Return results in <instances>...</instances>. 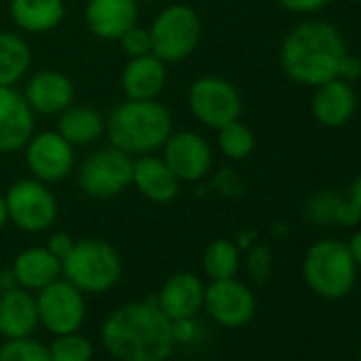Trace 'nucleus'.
I'll use <instances>...</instances> for the list:
<instances>
[{
  "label": "nucleus",
  "mask_w": 361,
  "mask_h": 361,
  "mask_svg": "<svg viewBox=\"0 0 361 361\" xmlns=\"http://www.w3.org/2000/svg\"><path fill=\"white\" fill-rule=\"evenodd\" d=\"M39 327L37 298L32 291L16 287L9 291H0V336L26 338L32 336Z\"/></svg>",
  "instance_id": "20"
},
{
  "label": "nucleus",
  "mask_w": 361,
  "mask_h": 361,
  "mask_svg": "<svg viewBox=\"0 0 361 361\" xmlns=\"http://www.w3.org/2000/svg\"><path fill=\"white\" fill-rule=\"evenodd\" d=\"M355 106V90L348 85V81H342L338 77L317 85V92L312 96V115L325 128L344 126L353 117Z\"/></svg>",
  "instance_id": "21"
},
{
  "label": "nucleus",
  "mask_w": 361,
  "mask_h": 361,
  "mask_svg": "<svg viewBox=\"0 0 361 361\" xmlns=\"http://www.w3.org/2000/svg\"><path fill=\"white\" fill-rule=\"evenodd\" d=\"M0 361H51V355L47 344L26 336L9 338L0 344Z\"/></svg>",
  "instance_id": "30"
},
{
  "label": "nucleus",
  "mask_w": 361,
  "mask_h": 361,
  "mask_svg": "<svg viewBox=\"0 0 361 361\" xmlns=\"http://www.w3.org/2000/svg\"><path fill=\"white\" fill-rule=\"evenodd\" d=\"M308 217L312 221H319V224L338 221L342 226H355L361 219L350 200L342 202L338 196H331L327 192L317 194V196L310 198V202H308Z\"/></svg>",
  "instance_id": "27"
},
{
  "label": "nucleus",
  "mask_w": 361,
  "mask_h": 361,
  "mask_svg": "<svg viewBox=\"0 0 361 361\" xmlns=\"http://www.w3.org/2000/svg\"><path fill=\"white\" fill-rule=\"evenodd\" d=\"M35 111L16 87H0V153H16L26 147L35 130Z\"/></svg>",
  "instance_id": "14"
},
{
  "label": "nucleus",
  "mask_w": 361,
  "mask_h": 361,
  "mask_svg": "<svg viewBox=\"0 0 361 361\" xmlns=\"http://www.w3.org/2000/svg\"><path fill=\"white\" fill-rule=\"evenodd\" d=\"M340 30L327 22H304L295 26L281 45V66L298 83L321 85L336 79L338 64L346 54Z\"/></svg>",
  "instance_id": "2"
},
{
  "label": "nucleus",
  "mask_w": 361,
  "mask_h": 361,
  "mask_svg": "<svg viewBox=\"0 0 361 361\" xmlns=\"http://www.w3.org/2000/svg\"><path fill=\"white\" fill-rule=\"evenodd\" d=\"M51 361H92L94 359V344L87 336L79 331L54 336L49 344Z\"/></svg>",
  "instance_id": "29"
},
{
  "label": "nucleus",
  "mask_w": 361,
  "mask_h": 361,
  "mask_svg": "<svg viewBox=\"0 0 361 361\" xmlns=\"http://www.w3.org/2000/svg\"><path fill=\"white\" fill-rule=\"evenodd\" d=\"M132 155L113 145H106L92 151L81 161L77 170V185L90 198H115L132 185Z\"/></svg>",
  "instance_id": "7"
},
{
  "label": "nucleus",
  "mask_w": 361,
  "mask_h": 361,
  "mask_svg": "<svg viewBox=\"0 0 361 361\" xmlns=\"http://www.w3.org/2000/svg\"><path fill=\"white\" fill-rule=\"evenodd\" d=\"M123 49V54L128 58H140V56H149L153 54V41H151V32L149 28L142 26H132L128 32H123V37L117 41Z\"/></svg>",
  "instance_id": "31"
},
{
  "label": "nucleus",
  "mask_w": 361,
  "mask_h": 361,
  "mask_svg": "<svg viewBox=\"0 0 361 361\" xmlns=\"http://www.w3.org/2000/svg\"><path fill=\"white\" fill-rule=\"evenodd\" d=\"M20 287L18 281H16V274L11 268H5V270H0V291H9V289H16Z\"/></svg>",
  "instance_id": "37"
},
{
  "label": "nucleus",
  "mask_w": 361,
  "mask_h": 361,
  "mask_svg": "<svg viewBox=\"0 0 361 361\" xmlns=\"http://www.w3.org/2000/svg\"><path fill=\"white\" fill-rule=\"evenodd\" d=\"M73 245H75V238H73L71 234H66V232H54V234L47 238V245H45V247L62 262V259L71 253Z\"/></svg>",
  "instance_id": "34"
},
{
  "label": "nucleus",
  "mask_w": 361,
  "mask_h": 361,
  "mask_svg": "<svg viewBox=\"0 0 361 361\" xmlns=\"http://www.w3.org/2000/svg\"><path fill=\"white\" fill-rule=\"evenodd\" d=\"M9 221L28 234L47 232L58 219V198L43 180L28 176L20 178L5 192Z\"/></svg>",
  "instance_id": "8"
},
{
  "label": "nucleus",
  "mask_w": 361,
  "mask_h": 361,
  "mask_svg": "<svg viewBox=\"0 0 361 361\" xmlns=\"http://www.w3.org/2000/svg\"><path fill=\"white\" fill-rule=\"evenodd\" d=\"M24 159L30 176L56 185L75 170V147L58 130H43L35 132L26 142Z\"/></svg>",
  "instance_id": "11"
},
{
  "label": "nucleus",
  "mask_w": 361,
  "mask_h": 361,
  "mask_svg": "<svg viewBox=\"0 0 361 361\" xmlns=\"http://www.w3.org/2000/svg\"><path fill=\"white\" fill-rule=\"evenodd\" d=\"M106 119L100 111L87 104H71L58 115V132L73 147L96 145L104 136Z\"/></svg>",
  "instance_id": "24"
},
{
  "label": "nucleus",
  "mask_w": 361,
  "mask_h": 361,
  "mask_svg": "<svg viewBox=\"0 0 361 361\" xmlns=\"http://www.w3.org/2000/svg\"><path fill=\"white\" fill-rule=\"evenodd\" d=\"M37 310H39V325H43L49 334H71L79 331L85 314V293L68 283L64 276L49 283L41 291H37Z\"/></svg>",
  "instance_id": "10"
},
{
  "label": "nucleus",
  "mask_w": 361,
  "mask_h": 361,
  "mask_svg": "<svg viewBox=\"0 0 361 361\" xmlns=\"http://www.w3.org/2000/svg\"><path fill=\"white\" fill-rule=\"evenodd\" d=\"M202 270L211 281L234 279L240 270V247L228 238H215L204 249Z\"/></svg>",
  "instance_id": "26"
},
{
  "label": "nucleus",
  "mask_w": 361,
  "mask_h": 361,
  "mask_svg": "<svg viewBox=\"0 0 361 361\" xmlns=\"http://www.w3.org/2000/svg\"><path fill=\"white\" fill-rule=\"evenodd\" d=\"M161 159L170 166L180 183H198L213 168L211 142L192 130H178L161 145Z\"/></svg>",
  "instance_id": "13"
},
{
  "label": "nucleus",
  "mask_w": 361,
  "mask_h": 361,
  "mask_svg": "<svg viewBox=\"0 0 361 361\" xmlns=\"http://www.w3.org/2000/svg\"><path fill=\"white\" fill-rule=\"evenodd\" d=\"M9 224V215H7V202H5V194H0V230Z\"/></svg>",
  "instance_id": "40"
},
{
  "label": "nucleus",
  "mask_w": 361,
  "mask_h": 361,
  "mask_svg": "<svg viewBox=\"0 0 361 361\" xmlns=\"http://www.w3.org/2000/svg\"><path fill=\"white\" fill-rule=\"evenodd\" d=\"M338 79L342 81H355L361 77V60L357 56H350L348 51L342 56L340 64H338Z\"/></svg>",
  "instance_id": "35"
},
{
  "label": "nucleus",
  "mask_w": 361,
  "mask_h": 361,
  "mask_svg": "<svg viewBox=\"0 0 361 361\" xmlns=\"http://www.w3.org/2000/svg\"><path fill=\"white\" fill-rule=\"evenodd\" d=\"M155 54L128 58L121 71V90L128 100H157L166 87L168 71Z\"/></svg>",
  "instance_id": "19"
},
{
  "label": "nucleus",
  "mask_w": 361,
  "mask_h": 361,
  "mask_svg": "<svg viewBox=\"0 0 361 361\" xmlns=\"http://www.w3.org/2000/svg\"><path fill=\"white\" fill-rule=\"evenodd\" d=\"M279 3L291 13H314L323 9L329 0H279Z\"/></svg>",
  "instance_id": "36"
},
{
  "label": "nucleus",
  "mask_w": 361,
  "mask_h": 361,
  "mask_svg": "<svg viewBox=\"0 0 361 361\" xmlns=\"http://www.w3.org/2000/svg\"><path fill=\"white\" fill-rule=\"evenodd\" d=\"M348 249H350V255H353L357 268H361V230L353 234V238L348 243Z\"/></svg>",
  "instance_id": "38"
},
{
  "label": "nucleus",
  "mask_w": 361,
  "mask_h": 361,
  "mask_svg": "<svg viewBox=\"0 0 361 361\" xmlns=\"http://www.w3.org/2000/svg\"><path fill=\"white\" fill-rule=\"evenodd\" d=\"M123 272L117 249L102 238L75 240L71 253L62 259V276L83 293L111 291Z\"/></svg>",
  "instance_id": "4"
},
{
  "label": "nucleus",
  "mask_w": 361,
  "mask_h": 361,
  "mask_svg": "<svg viewBox=\"0 0 361 361\" xmlns=\"http://www.w3.org/2000/svg\"><path fill=\"white\" fill-rule=\"evenodd\" d=\"M136 3L140 5V3H155V0H136Z\"/></svg>",
  "instance_id": "41"
},
{
  "label": "nucleus",
  "mask_w": 361,
  "mask_h": 361,
  "mask_svg": "<svg viewBox=\"0 0 361 361\" xmlns=\"http://www.w3.org/2000/svg\"><path fill=\"white\" fill-rule=\"evenodd\" d=\"M174 132L172 113L159 100H123L106 117L109 145L132 157L155 153Z\"/></svg>",
  "instance_id": "3"
},
{
  "label": "nucleus",
  "mask_w": 361,
  "mask_h": 361,
  "mask_svg": "<svg viewBox=\"0 0 361 361\" xmlns=\"http://www.w3.org/2000/svg\"><path fill=\"white\" fill-rule=\"evenodd\" d=\"M188 109L196 121L211 130H219L243 115V98L234 83L224 77H198L188 90Z\"/></svg>",
  "instance_id": "9"
},
{
  "label": "nucleus",
  "mask_w": 361,
  "mask_h": 361,
  "mask_svg": "<svg viewBox=\"0 0 361 361\" xmlns=\"http://www.w3.org/2000/svg\"><path fill=\"white\" fill-rule=\"evenodd\" d=\"M217 147L228 159L240 161L253 153L255 136H253L249 126H245L240 119H236V121L217 130Z\"/></svg>",
  "instance_id": "28"
},
{
  "label": "nucleus",
  "mask_w": 361,
  "mask_h": 361,
  "mask_svg": "<svg viewBox=\"0 0 361 361\" xmlns=\"http://www.w3.org/2000/svg\"><path fill=\"white\" fill-rule=\"evenodd\" d=\"M302 274L310 291L325 300H340L355 287L357 264L350 249L342 240H319L314 243L302 264Z\"/></svg>",
  "instance_id": "5"
},
{
  "label": "nucleus",
  "mask_w": 361,
  "mask_h": 361,
  "mask_svg": "<svg viewBox=\"0 0 361 361\" xmlns=\"http://www.w3.org/2000/svg\"><path fill=\"white\" fill-rule=\"evenodd\" d=\"M132 185L142 198L153 204H168L180 194V180L161 159V155H138L134 157L132 168Z\"/></svg>",
  "instance_id": "18"
},
{
  "label": "nucleus",
  "mask_w": 361,
  "mask_h": 361,
  "mask_svg": "<svg viewBox=\"0 0 361 361\" xmlns=\"http://www.w3.org/2000/svg\"><path fill=\"white\" fill-rule=\"evenodd\" d=\"M104 350L117 361H168L176 342L172 321L155 298L117 306L100 327Z\"/></svg>",
  "instance_id": "1"
},
{
  "label": "nucleus",
  "mask_w": 361,
  "mask_h": 361,
  "mask_svg": "<svg viewBox=\"0 0 361 361\" xmlns=\"http://www.w3.org/2000/svg\"><path fill=\"white\" fill-rule=\"evenodd\" d=\"M209 317L228 329L245 327L257 312V300L249 285L234 279L211 281L204 289V306Z\"/></svg>",
  "instance_id": "12"
},
{
  "label": "nucleus",
  "mask_w": 361,
  "mask_h": 361,
  "mask_svg": "<svg viewBox=\"0 0 361 361\" xmlns=\"http://www.w3.org/2000/svg\"><path fill=\"white\" fill-rule=\"evenodd\" d=\"M22 94L28 106L35 111V115H47V117L60 115L64 109H68L75 102V85L71 77L54 68L37 71L28 79Z\"/></svg>",
  "instance_id": "15"
},
{
  "label": "nucleus",
  "mask_w": 361,
  "mask_h": 361,
  "mask_svg": "<svg viewBox=\"0 0 361 361\" xmlns=\"http://www.w3.org/2000/svg\"><path fill=\"white\" fill-rule=\"evenodd\" d=\"M153 54L166 62L176 64L188 60L200 45L202 22L196 9L183 3L164 7L149 26Z\"/></svg>",
  "instance_id": "6"
},
{
  "label": "nucleus",
  "mask_w": 361,
  "mask_h": 361,
  "mask_svg": "<svg viewBox=\"0 0 361 361\" xmlns=\"http://www.w3.org/2000/svg\"><path fill=\"white\" fill-rule=\"evenodd\" d=\"M353 3H361V0H353Z\"/></svg>",
  "instance_id": "43"
},
{
  "label": "nucleus",
  "mask_w": 361,
  "mask_h": 361,
  "mask_svg": "<svg viewBox=\"0 0 361 361\" xmlns=\"http://www.w3.org/2000/svg\"><path fill=\"white\" fill-rule=\"evenodd\" d=\"M247 270H249V276L257 285H266L272 276V253H270V249L264 245L251 247L247 253Z\"/></svg>",
  "instance_id": "32"
},
{
  "label": "nucleus",
  "mask_w": 361,
  "mask_h": 361,
  "mask_svg": "<svg viewBox=\"0 0 361 361\" xmlns=\"http://www.w3.org/2000/svg\"><path fill=\"white\" fill-rule=\"evenodd\" d=\"M32 51L18 32L0 30V87H16L30 71Z\"/></svg>",
  "instance_id": "25"
},
{
  "label": "nucleus",
  "mask_w": 361,
  "mask_h": 361,
  "mask_svg": "<svg viewBox=\"0 0 361 361\" xmlns=\"http://www.w3.org/2000/svg\"><path fill=\"white\" fill-rule=\"evenodd\" d=\"M200 334V327L196 323L194 317L190 319H178V321H172V336H174V342H194Z\"/></svg>",
  "instance_id": "33"
},
{
  "label": "nucleus",
  "mask_w": 361,
  "mask_h": 361,
  "mask_svg": "<svg viewBox=\"0 0 361 361\" xmlns=\"http://www.w3.org/2000/svg\"><path fill=\"white\" fill-rule=\"evenodd\" d=\"M359 361H361V346H359Z\"/></svg>",
  "instance_id": "42"
},
{
  "label": "nucleus",
  "mask_w": 361,
  "mask_h": 361,
  "mask_svg": "<svg viewBox=\"0 0 361 361\" xmlns=\"http://www.w3.org/2000/svg\"><path fill=\"white\" fill-rule=\"evenodd\" d=\"M350 202L357 209L359 217H361V174L355 178V183L350 185Z\"/></svg>",
  "instance_id": "39"
},
{
  "label": "nucleus",
  "mask_w": 361,
  "mask_h": 361,
  "mask_svg": "<svg viewBox=\"0 0 361 361\" xmlns=\"http://www.w3.org/2000/svg\"><path fill=\"white\" fill-rule=\"evenodd\" d=\"M138 24L136 0H87L85 26L87 30L109 43H117L123 32Z\"/></svg>",
  "instance_id": "17"
},
{
  "label": "nucleus",
  "mask_w": 361,
  "mask_h": 361,
  "mask_svg": "<svg viewBox=\"0 0 361 361\" xmlns=\"http://www.w3.org/2000/svg\"><path fill=\"white\" fill-rule=\"evenodd\" d=\"M204 289L207 285L194 272H176L164 281L155 295V304L170 321L190 319L202 310Z\"/></svg>",
  "instance_id": "16"
},
{
  "label": "nucleus",
  "mask_w": 361,
  "mask_h": 361,
  "mask_svg": "<svg viewBox=\"0 0 361 361\" xmlns=\"http://www.w3.org/2000/svg\"><path fill=\"white\" fill-rule=\"evenodd\" d=\"M11 270L22 289L37 293L62 276V262L47 247H28L16 255Z\"/></svg>",
  "instance_id": "22"
},
{
  "label": "nucleus",
  "mask_w": 361,
  "mask_h": 361,
  "mask_svg": "<svg viewBox=\"0 0 361 361\" xmlns=\"http://www.w3.org/2000/svg\"><path fill=\"white\" fill-rule=\"evenodd\" d=\"M13 24L28 35H45L56 30L66 16L64 0H9Z\"/></svg>",
  "instance_id": "23"
}]
</instances>
